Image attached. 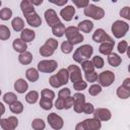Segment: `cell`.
<instances>
[{"label":"cell","instance_id":"1","mask_svg":"<svg viewBox=\"0 0 130 130\" xmlns=\"http://www.w3.org/2000/svg\"><path fill=\"white\" fill-rule=\"evenodd\" d=\"M93 49L90 45H82L81 47L77 48L73 54V59L77 63H82L83 61L87 60L92 55Z\"/></svg>","mask_w":130,"mask_h":130},{"label":"cell","instance_id":"2","mask_svg":"<svg viewBox=\"0 0 130 130\" xmlns=\"http://www.w3.org/2000/svg\"><path fill=\"white\" fill-rule=\"evenodd\" d=\"M84 15L91 17L95 20H100L105 16V11L102 7L95 6L93 4H88L85 8H84Z\"/></svg>","mask_w":130,"mask_h":130},{"label":"cell","instance_id":"3","mask_svg":"<svg viewBox=\"0 0 130 130\" xmlns=\"http://www.w3.org/2000/svg\"><path fill=\"white\" fill-rule=\"evenodd\" d=\"M129 29V25L127 22H124L122 20H116L113 24H112V32L114 35L115 38L117 39H121L123 38L126 32Z\"/></svg>","mask_w":130,"mask_h":130},{"label":"cell","instance_id":"4","mask_svg":"<svg viewBox=\"0 0 130 130\" xmlns=\"http://www.w3.org/2000/svg\"><path fill=\"white\" fill-rule=\"evenodd\" d=\"M58 63L55 60H42L38 64V70L44 73H52L57 69Z\"/></svg>","mask_w":130,"mask_h":130},{"label":"cell","instance_id":"5","mask_svg":"<svg viewBox=\"0 0 130 130\" xmlns=\"http://www.w3.org/2000/svg\"><path fill=\"white\" fill-rule=\"evenodd\" d=\"M98 79H99V83L101 86H110L114 80H115V74L110 71V70H106V71H103L102 73H100V75L98 76Z\"/></svg>","mask_w":130,"mask_h":130},{"label":"cell","instance_id":"6","mask_svg":"<svg viewBox=\"0 0 130 130\" xmlns=\"http://www.w3.org/2000/svg\"><path fill=\"white\" fill-rule=\"evenodd\" d=\"M47 120H48V122H49V125H50L54 130H60V129L63 127V125H64L63 119H62L59 115H57V114H55V113L49 114L48 117H47Z\"/></svg>","mask_w":130,"mask_h":130},{"label":"cell","instance_id":"7","mask_svg":"<svg viewBox=\"0 0 130 130\" xmlns=\"http://www.w3.org/2000/svg\"><path fill=\"white\" fill-rule=\"evenodd\" d=\"M17 125H18V120L14 116L0 120V126L3 130H15Z\"/></svg>","mask_w":130,"mask_h":130},{"label":"cell","instance_id":"8","mask_svg":"<svg viewBox=\"0 0 130 130\" xmlns=\"http://www.w3.org/2000/svg\"><path fill=\"white\" fill-rule=\"evenodd\" d=\"M68 72H69V79L72 81V83L79 81L82 79V75H81V70L77 65H69L67 68Z\"/></svg>","mask_w":130,"mask_h":130},{"label":"cell","instance_id":"9","mask_svg":"<svg viewBox=\"0 0 130 130\" xmlns=\"http://www.w3.org/2000/svg\"><path fill=\"white\" fill-rule=\"evenodd\" d=\"M73 99H74V111L76 113H81L83 110V107L85 105V95L83 93H74L73 94Z\"/></svg>","mask_w":130,"mask_h":130},{"label":"cell","instance_id":"10","mask_svg":"<svg viewBox=\"0 0 130 130\" xmlns=\"http://www.w3.org/2000/svg\"><path fill=\"white\" fill-rule=\"evenodd\" d=\"M45 19H46V22L49 26L53 27L56 23L60 22V19H59V16L57 15L56 11L54 9H48L45 11Z\"/></svg>","mask_w":130,"mask_h":130},{"label":"cell","instance_id":"11","mask_svg":"<svg viewBox=\"0 0 130 130\" xmlns=\"http://www.w3.org/2000/svg\"><path fill=\"white\" fill-rule=\"evenodd\" d=\"M92 115H93L94 119H96L99 121H108L112 117V114H111L110 110L104 109V108H100V109L94 110Z\"/></svg>","mask_w":130,"mask_h":130},{"label":"cell","instance_id":"12","mask_svg":"<svg viewBox=\"0 0 130 130\" xmlns=\"http://www.w3.org/2000/svg\"><path fill=\"white\" fill-rule=\"evenodd\" d=\"M114 45H115V41L110 37L108 41H106V42H104V43L101 44V46L99 48V51H100V53L109 56L110 54H112Z\"/></svg>","mask_w":130,"mask_h":130},{"label":"cell","instance_id":"13","mask_svg":"<svg viewBox=\"0 0 130 130\" xmlns=\"http://www.w3.org/2000/svg\"><path fill=\"white\" fill-rule=\"evenodd\" d=\"M82 125H83L85 130H100L101 127H102L101 121H99V120H96L94 118L85 119L82 122Z\"/></svg>","mask_w":130,"mask_h":130},{"label":"cell","instance_id":"14","mask_svg":"<svg viewBox=\"0 0 130 130\" xmlns=\"http://www.w3.org/2000/svg\"><path fill=\"white\" fill-rule=\"evenodd\" d=\"M25 19H26V22L32 27H38L42 24V19L37 12H32L25 15Z\"/></svg>","mask_w":130,"mask_h":130},{"label":"cell","instance_id":"15","mask_svg":"<svg viewBox=\"0 0 130 130\" xmlns=\"http://www.w3.org/2000/svg\"><path fill=\"white\" fill-rule=\"evenodd\" d=\"M74 14H75V8L71 5H68V6L62 8L60 11V15L62 16V18L65 21H70L73 18Z\"/></svg>","mask_w":130,"mask_h":130},{"label":"cell","instance_id":"16","mask_svg":"<svg viewBox=\"0 0 130 130\" xmlns=\"http://www.w3.org/2000/svg\"><path fill=\"white\" fill-rule=\"evenodd\" d=\"M110 38V36L103 29V28H98L95 29V31L92 35V40L95 43H104L106 41H108Z\"/></svg>","mask_w":130,"mask_h":130},{"label":"cell","instance_id":"17","mask_svg":"<svg viewBox=\"0 0 130 130\" xmlns=\"http://www.w3.org/2000/svg\"><path fill=\"white\" fill-rule=\"evenodd\" d=\"M35 38H36V32H35L32 29H30V28H24V29L20 32V39H21L24 43L32 42Z\"/></svg>","mask_w":130,"mask_h":130},{"label":"cell","instance_id":"18","mask_svg":"<svg viewBox=\"0 0 130 130\" xmlns=\"http://www.w3.org/2000/svg\"><path fill=\"white\" fill-rule=\"evenodd\" d=\"M77 28H78L79 31H82V32H86V34H87V32H90V31L92 30V28H93V23H92L90 20L85 19V20H82V21H80V22L78 23Z\"/></svg>","mask_w":130,"mask_h":130},{"label":"cell","instance_id":"19","mask_svg":"<svg viewBox=\"0 0 130 130\" xmlns=\"http://www.w3.org/2000/svg\"><path fill=\"white\" fill-rule=\"evenodd\" d=\"M27 88H28V84L22 78H19L14 82V89L19 93H24L27 90Z\"/></svg>","mask_w":130,"mask_h":130},{"label":"cell","instance_id":"20","mask_svg":"<svg viewBox=\"0 0 130 130\" xmlns=\"http://www.w3.org/2000/svg\"><path fill=\"white\" fill-rule=\"evenodd\" d=\"M12 47H13V49H14L16 52H18V53H23V52H25L26 49H27L26 43H24L21 39H15V40L13 41V43H12Z\"/></svg>","mask_w":130,"mask_h":130},{"label":"cell","instance_id":"21","mask_svg":"<svg viewBox=\"0 0 130 130\" xmlns=\"http://www.w3.org/2000/svg\"><path fill=\"white\" fill-rule=\"evenodd\" d=\"M20 8H21V11L24 14V16L27 15V14H29V13L35 12L34 5L28 0H22L21 3H20Z\"/></svg>","mask_w":130,"mask_h":130},{"label":"cell","instance_id":"22","mask_svg":"<svg viewBox=\"0 0 130 130\" xmlns=\"http://www.w3.org/2000/svg\"><path fill=\"white\" fill-rule=\"evenodd\" d=\"M56 75H57V78H58V80L60 81L61 85H65V84L68 82V80H69V72H68V70L65 69V68L60 69Z\"/></svg>","mask_w":130,"mask_h":130},{"label":"cell","instance_id":"23","mask_svg":"<svg viewBox=\"0 0 130 130\" xmlns=\"http://www.w3.org/2000/svg\"><path fill=\"white\" fill-rule=\"evenodd\" d=\"M65 29H66V28H65V25L60 21V22L56 23V24L52 27V32H53L54 36H56V37H58V38H61V37L64 36Z\"/></svg>","mask_w":130,"mask_h":130},{"label":"cell","instance_id":"24","mask_svg":"<svg viewBox=\"0 0 130 130\" xmlns=\"http://www.w3.org/2000/svg\"><path fill=\"white\" fill-rule=\"evenodd\" d=\"M18 61L19 63H21L22 65H28L31 61H32V55L30 52H23V53H20L19 56H18Z\"/></svg>","mask_w":130,"mask_h":130},{"label":"cell","instance_id":"25","mask_svg":"<svg viewBox=\"0 0 130 130\" xmlns=\"http://www.w3.org/2000/svg\"><path fill=\"white\" fill-rule=\"evenodd\" d=\"M11 25L15 31H22L24 29V21L20 17H14L11 21Z\"/></svg>","mask_w":130,"mask_h":130},{"label":"cell","instance_id":"26","mask_svg":"<svg viewBox=\"0 0 130 130\" xmlns=\"http://www.w3.org/2000/svg\"><path fill=\"white\" fill-rule=\"evenodd\" d=\"M25 76L30 82H36L39 79V71L36 68H28L25 72Z\"/></svg>","mask_w":130,"mask_h":130},{"label":"cell","instance_id":"27","mask_svg":"<svg viewBox=\"0 0 130 130\" xmlns=\"http://www.w3.org/2000/svg\"><path fill=\"white\" fill-rule=\"evenodd\" d=\"M108 62H109V64H110L111 66L117 67V66H119V65L121 64L122 59H121V57H120L118 54L112 53V54H110L109 57H108Z\"/></svg>","mask_w":130,"mask_h":130},{"label":"cell","instance_id":"28","mask_svg":"<svg viewBox=\"0 0 130 130\" xmlns=\"http://www.w3.org/2000/svg\"><path fill=\"white\" fill-rule=\"evenodd\" d=\"M79 34V30L76 26H68L66 29H65V36L67 38V41H70L72 38H74L75 36H77Z\"/></svg>","mask_w":130,"mask_h":130},{"label":"cell","instance_id":"29","mask_svg":"<svg viewBox=\"0 0 130 130\" xmlns=\"http://www.w3.org/2000/svg\"><path fill=\"white\" fill-rule=\"evenodd\" d=\"M117 95L120 99H124V100L125 99H128L130 96V89L129 88H126L123 85H120L117 88Z\"/></svg>","mask_w":130,"mask_h":130},{"label":"cell","instance_id":"30","mask_svg":"<svg viewBox=\"0 0 130 130\" xmlns=\"http://www.w3.org/2000/svg\"><path fill=\"white\" fill-rule=\"evenodd\" d=\"M39 99V92L36 91V90H30L29 92L26 93L25 95V101L28 103V104H36L37 101Z\"/></svg>","mask_w":130,"mask_h":130},{"label":"cell","instance_id":"31","mask_svg":"<svg viewBox=\"0 0 130 130\" xmlns=\"http://www.w3.org/2000/svg\"><path fill=\"white\" fill-rule=\"evenodd\" d=\"M9 109H10V111H11L13 114H20V113H22V111H23V105H22L20 102L16 101V102H14L13 104L9 105Z\"/></svg>","mask_w":130,"mask_h":130},{"label":"cell","instance_id":"32","mask_svg":"<svg viewBox=\"0 0 130 130\" xmlns=\"http://www.w3.org/2000/svg\"><path fill=\"white\" fill-rule=\"evenodd\" d=\"M10 36H11V34H10L9 28L6 25L0 24V40H2V41L8 40L10 38Z\"/></svg>","mask_w":130,"mask_h":130},{"label":"cell","instance_id":"33","mask_svg":"<svg viewBox=\"0 0 130 130\" xmlns=\"http://www.w3.org/2000/svg\"><path fill=\"white\" fill-rule=\"evenodd\" d=\"M31 127L34 130H44L46 127V124L42 119L37 118L31 122Z\"/></svg>","mask_w":130,"mask_h":130},{"label":"cell","instance_id":"34","mask_svg":"<svg viewBox=\"0 0 130 130\" xmlns=\"http://www.w3.org/2000/svg\"><path fill=\"white\" fill-rule=\"evenodd\" d=\"M3 101H4V103H6L8 105H11V104H13L14 102L17 101V96L13 92H6L3 95Z\"/></svg>","mask_w":130,"mask_h":130},{"label":"cell","instance_id":"35","mask_svg":"<svg viewBox=\"0 0 130 130\" xmlns=\"http://www.w3.org/2000/svg\"><path fill=\"white\" fill-rule=\"evenodd\" d=\"M11 16H12V10L10 8L5 7L0 10V18L2 20H8L9 18H11Z\"/></svg>","mask_w":130,"mask_h":130},{"label":"cell","instance_id":"36","mask_svg":"<svg viewBox=\"0 0 130 130\" xmlns=\"http://www.w3.org/2000/svg\"><path fill=\"white\" fill-rule=\"evenodd\" d=\"M81 68H82V70H83L84 73H88V72L94 71V67H93L91 61H89V60L83 61V62L81 63Z\"/></svg>","mask_w":130,"mask_h":130},{"label":"cell","instance_id":"37","mask_svg":"<svg viewBox=\"0 0 130 130\" xmlns=\"http://www.w3.org/2000/svg\"><path fill=\"white\" fill-rule=\"evenodd\" d=\"M40 54L44 57H50L54 54V50H52L50 47H48L47 45H44L40 48Z\"/></svg>","mask_w":130,"mask_h":130},{"label":"cell","instance_id":"38","mask_svg":"<svg viewBox=\"0 0 130 130\" xmlns=\"http://www.w3.org/2000/svg\"><path fill=\"white\" fill-rule=\"evenodd\" d=\"M40 106H41V108H42V109H44V110H50V109L53 107L52 100L42 98V99H41V101H40Z\"/></svg>","mask_w":130,"mask_h":130},{"label":"cell","instance_id":"39","mask_svg":"<svg viewBox=\"0 0 130 130\" xmlns=\"http://www.w3.org/2000/svg\"><path fill=\"white\" fill-rule=\"evenodd\" d=\"M91 63H92V65H93L94 68L100 69V68H102V67L104 66V59H103L102 57H100V56L96 55V56H94V57L92 58Z\"/></svg>","mask_w":130,"mask_h":130},{"label":"cell","instance_id":"40","mask_svg":"<svg viewBox=\"0 0 130 130\" xmlns=\"http://www.w3.org/2000/svg\"><path fill=\"white\" fill-rule=\"evenodd\" d=\"M72 50H73V46L68 41H65V42L62 43V45H61V51L64 54H69V53L72 52Z\"/></svg>","mask_w":130,"mask_h":130},{"label":"cell","instance_id":"41","mask_svg":"<svg viewBox=\"0 0 130 130\" xmlns=\"http://www.w3.org/2000/svg\"><path fill=\"white\" fill-rule=\"evenodd\" d=\"M101 91H102V86L100 84H92L91 86H89V89H88V93L93 96L98 95Z\"/></svg>","mask_w":130,"mask_h":130},{"label":"cell","instance_id":"42","mask_svg":"<svg viewBox=\"0 0 130 130\" xmlns=\"http://www.w3.org/2000/svg\"><path fill=\"white\" fill-rule=\"evenodd\" d=\"M41 95L42 98H45V99H49V100H53L55 98V92L51 89H48V88H44L41 92Z\"/></svg>","mask_w":130,"mask_h":130},{"label":"cell","instance_id":"43","mask_svg":"<svg viewBox=\"0 0 130 130\" xmlns=\"http://www.w3.org/2000/svg\"><path fill=\"white\" fill-rule=\"evenodd\" d=\"M86 86H87L86 81H83L82 79L73 83V88H74L75 90H83V89L86 88Z\"/></svg>","mask_w":130,"mask_h":130},{"label":"cell","instance_id":"44","mask_svg":"<svg viewBox=\"0 0 130 130\" xmlns=\"http://www.w3.org/2000/svg\"><path fill=\"white\" fill-rule=\"evenodd\" d=\"M49 82H50L51 86H53V87H55V88H58V87L62 86V85H61V83H60V81L58 80V78H57V75H56V74H55V75H52V76L50 77Z\"/></svg>","mask_w":130,"mask_h":130},{"label":"cell","instance_id":"45","mask_svg":"<svg viewBox=\"0 0 130 130\" xmlns=\"http://www.w3.org/2000/svg\"><path fill=\"white\" fill-rule=\"evenodd\" d=\"M70 94H71L70 89L67 88V87H64V88H62V89L59 90V92H58V98H60V99H66V98L70 96Z\"/></svg>","mask_w":130,"mask_h":130},{"label":"cell","instance_id":"46","mask_svg":"<svg viewBox=\"0 0 130 130\" xmlns=\"http://www.w3.org/2000/svg\"><path fill=\"white\" fill-rule=\"evenodd\" d=\"M128 50V43L126 41H121L119 44H118V52L123 54L125 53L126 51Z\"/></svg>","mask_w":130,"mask_h":130},{"label":"cell","instance_id":"47","mask_svg":"<svg viewBox=\"0 0 130 130\" xmlns=\"http://www.w3.org/2000/svg\"><path fill=\"white\" fill-rule=\"evenodd\" d=\"M85 79H86V81H89V82H94V81H96V79H98V74H96V72L92 71V72L85 73Z\"/></svg>","mask_w":130,"mask_h":130},{"label":"cell","instance_id":"48","mask_svg":"<svg viewBox=\"0 0 130 130\" xmlns=\"http://www.w3.org/2000/svg\"><path fill=\"white\" fill-rule=\"evenodd\" d=\"M45 45H47L48 47H50L52 50H56L58 47V41H56L55 39H48L45 43Z\"/></svg>","mask_w":130,"mask_h":130},{"label":"cell","instance_id":"49","mask_svg":"<svg viewBox=\"0 0 130 130\" xmlns=\"http://www.w3.org/2000/svg\"><path fill=\"white\" fill-rule=\"evenodd\" d=\"M73 105H74V99H73V96L72 98L71 96H68V98L64 99V109L68 110V109L72 108Z\"/></svg>","mask_w":130,"mask_h":130},{"label":"cell","instance_id":"50","mask_svg":"<svg viewBox=\"0 0 130 130\" xmlns=\"http://www.w3.org/2000/svg\"><path fill=\"white\" fill-rule=\"evenodd\" d=\"M93 111H94V108H93L92 104H90V103H85L82 112H83L84 114H86V115H89V114H92Z\"/></svg>","mask_w":130,"mask_h":130},{"label":"cell","instance_id":"51","mask_svg":"<svg viewBox=\"0 0 130 130\" xmlns=\"http://www.w3.org/2000/svg\"><path fill=\"white\" fill-rule=\"evenodd\" d=\"M83 41V36L79 32L77 36H75L74 38H72L70 41H68L72 46H74V45H76V44H79V43H81Z\"/></svg>","mask_w":130,"mask_h":130},{"label":"cell","instance_id":"52","mask_svg":"<svg viewBox=\"0 0 130 130\" xmlns=\"http://www.w3.org/2000/svg\"><path fill=\"white\" fill-rule=\"evenodd\" d=\"M73 4H75L78 8H85L89 4V2L87 0H73Z\"/></svg>","mask_w":130,"mask_h":130},{"label":"cell","instance_id":"53","mask_svg":"<svg viewBox=\"0 0 130 130\" xmlns=\"http://www.w3.org/2000/svg\"><path fill=\"white\" fill-rule=\"evenodd\" d=\"M129 11H130V8L128 6L124 7L121 11H120V15L126 19H130V14H129Z\"/></svg>","mask_w":130,"mask_h":130},{"label":"cell","instance_id":"54","mask_svg":"<svg viewBox=\"0 0 130 130\" xmlns=\"http://www.w3.org/2000/svg\"><path fill=\"white\" fill-rule=\"evenodd\" d=\"M55 107L58 110H63L64 109V99H60L58 98L57 101L55 102Z\"/></svg>","mask_w":130,"mask_h":130},{"label":"cell","instance_id":"55","mask_svg":"<svg viewBox=\"0 0 130 130\" xmlns=\"http://www.w3.org/2000/svg\"><path fill=\"white\" fill-rule=\"evenodd\" d=\"M51 3H54L56 5H59V6H62V5H65L68 1L67 0H62V1H54V0H50Z\"/></svg>","mask_w":130,"mask_h":130},{"label":"cell","instance_id":"56","mask_svg":"<svg viewBox=\"0 0 130 130\" xmlns=\"http://www.w3.org/2000/svg\"><path fill=\"white\" fill-rule=\"evenodd\" d=\"M122 85L125 86L126 88H129V89H130V78H126V79L124 80V82H123Z\"/></svg>","mask_w":130,"mask_h":130},{"label":"cell","instance_id":"57","mask_svg":"<svg viewBox=\"0 0 130 130\" xmlns=\"http://www.w3.org/2000/svg\"><path fill=\"white\" fill-rule=\"evenodd\" d=\"M75 130H85L84 127H83V125H82V122L76 124V126H75Z\"/></svg>","mask_w":130,"mask_h":130},{"label":"cell","instance_id":"58","mask_svg":"<svg viewBox=\"0 0 130 130\" xmlns=\"http://www.w3.org/2000/svg\"><path fill=\"white\" fill-rule=\"evenodd\" d=\"M5 113V107L2 103H0V116H2Z\"/></svg>","mask_w":130,"mask_h":130},{"label":"cell","instance_id":"59","mask_svg":"<svg viewBox=\"0 0 130 130\" xmlns=\"http://www.w3.org/2000/svg\"><path fill=\"white\" fill-rule=\"evenodd\" d=\"M30 3H31L32 5H41V4L43 3V0H39V1H36V0H31V1H30Z\"/></svg>","mask_w":130,"mask_h":130},{"label":"cell","instance_id":"60","mask_svg":"<svg viewBox=\"0 0 130 130\" xmlns=\"http://www.w3.org/2000/svg\"><path fill=\"white\" fill-rule=\"evenodd\" d=\"M1 4H2V2H1V1H0V6H1Z\"/></svg>","mask_w":130,"mask_h":130},{"label":"cell","instance_id":"61","mask_svg":"<svg viewBox=\"0 0 130 130\" xmlns=\"http://www.w3.org/2000/svg\"><path fill=\"white\" fill-rule=\"evenodd\" d=\"M0 95H1V89H0Z\"/></svg>","mask_w":130,"mask_h":130},{"label":"cell","instance_id":"62","mask_svg":"<svg viewBox=\"0 0 130 130\" xmlns=\"http://www.w3.org/2000/svg\"><path fill=\"white\" fill-rule=\"evenodd\" d=\"M0 120H1V116H0Z\"/></svg>","mask_w":130,"mask_h":130}]
</instances>
